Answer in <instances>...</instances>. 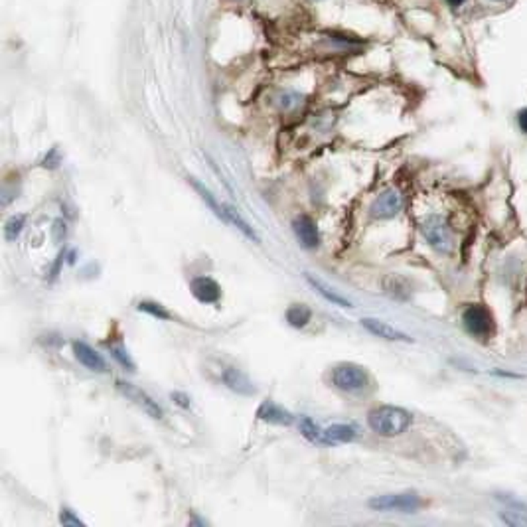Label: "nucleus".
<instances>
[{"mask_svg": "<svg viewBox=\"0 0 527 527\" xmlns=\"http://www.w3.org/2000/svg\"><path fill=\"white\" fill-rule=\"evenodd\" d=\"M446 2H448L451 6H454V9H456V6H462V4H464L466 0H446Z\"/></svg>", "mask_w": 527, "mask_h": 527, "instance_id": "29", "label": "nucleus"}, {"mask_svg": "<svg viewBox=\"0 0 527 527\" xmlns=\"http://www.w3.org/2000/svg\"><path fill=\"white\" fill-rule=\"evenodd\" d=\"M59 162H61V159H59L58 151L54 149V151H51L50 154L46 156V160H44V166H46V168H56Z\"/></svg>", "mask_w": 527, "mask_h": 527, "instance_id": "24", "label": "nucleus"}, {"mask_svg": "<svg viewBox=\"0 0 527 527\" xmlns=\"http://www.w3.org/2000/svg\"><path fill=\"white\" fill-rule=\"evenodd\" d=\"M117 389L121 393L125 395L129 401H133L136 407H141V409L152 418H162V409L159 407V403L152 399L151 395L143 391V389H139L136 385L133 383H126V381H117Z\"/></svg>", "mask_w": 527, "mask_h": 527, "instance_id": "7", "label": "nucleus"}, {"mask_svg": "<svg viewBox=\"0 0 527 527\" xmlns=\"http://www.w3.org/2000/svg\"><path fill=\"white\" fill-rule=\"evenodd\" d=\"M24 224H26L24 216H12V218L4 224V239H6V241H16L18 235L22 234V229H24Z\"/></svg>", "mask_w": 527, "mask_h": 527, "instance_id": "18", "label": "nucleus"}, {"mask_svg": "<svg viewBox=\"0 0 527 527\" xmlns=\"http://www.w3.org/2000/svg\"><path fill=\"white\" fill-rule=\"evenodd\" d=\"M306 283H308L320 296H324L328 302H332L334 306H340V308H351V302L342 296V294L338 293L336 288H332L330 285H326L324 281H320V278H314L312 275H306Z\"/></svg>", "mask_w": 527, "mask_h": 527, "instance_id": "15", "label": "nucleus"}, {"mask_svg": "<svg viewBox=\"0 0 527 527\" xmlns=\"http://www.w3.org/2000/svg\"><path fill=\"white\" fill-rule=\"evenodd\" d=\"M66 237V224L64 221H56L54 224V239L56 241H61Z\"/></svg>", "mask_w": 527, "mask_h": 527, "instance_id": "25", "label": "nucleus"}, {"mask_svg": "<svg viewBox=\"0 0 527 527\" xmlns=\"http://www.w3.org/2000/svg\"><path fill=\"white\" fill-rule=\"evenodd\" d=\"M369 428L381 436L403 435L413 425V415L403 407L381 405L368 413Z\"/></svg>", "mask_w": 527, "mask_h": 527, "instance_id": "1", "label": "nucleus"}, {"mask_svg": "<svg viewBox=\"0 0 527 527\" xmlns=\"http://www.w3.org/2000/svg\"><path fill=\"white\" fill-rule=\"evenodd\" d=\"M139 310H143L146 314H151L154 318L159 320H170V312H168L164 306H160L156 302H151V301H144V302H139Z\"/></svg>", "mask_w": 527, "mask_h": 527, "instance_id": "20", "label": "nucleus"}, {"mask_svg": "<svg viewBox=\"0 0 527 527\" xmlns=\"http://www.w3.org/2000/svg\"><path fill=\"white\" fill-rule=\"evenodd\" d=\"M423 506V500L415 492H403V494H385L369 500V508L377 511H403L413 513Z\"/></svg>", "mask_w": 527, "mask_h": 527, "instance_id": "4", "label": "nucleus"}, {"mask_svg": "<svg viewBox=\"0 0 527 527\" xmlns=\"http://www.w3.org/2000/svg\"><path fill=\"white\" fill-rule=\"evenodd\" d=\"M188 180H190V184L194 186V190L200 194L201 200L208 204V208L211 209V211H214L219 219H224V221L229 224V226L237 227V229H239V231H241L247 239H251V241H255V243H261V237L257 235V231H255V229H253V227L249 226V224H247V221H245V219H243L241 216L235 211V209H231L229 206H226V204H219V201L216 200V196L209 192L206 186L200 184L196 178H188Z\"/></svg>", "mask_w": 527, "mask_h": 527, "instance_id": "2", "label": "nucleus"}, {"mask_svg": "<svg viewBox=\"0 0 527 527\" xmlns=\"http://www.w3.org/2000/svg\"><path fill=\"white\" fill-rule=\"evenodd\" d=\"M59 521H61L64 526H84V521L77 518V516H74V511L69 510V508H64V510H61Z\"/></svg>", "mask_w": 527, "mask_h": 527, "instance_id": "23", "label": "nucleus"}, {"mask_svg": "<svg viewBox=\"0 0 527 527\" xmlns=\"http://www.w3.org/2000/svg\"><path fill=\"white\" fill-rule=\"evenodd\" d=\"M361 326L368 330L369 334L377 336V338H383L389 342H411V338L401 330H397L391 324H387L383 320L377 318H363L361 320Z\"/></svg>", "mask_w": 527, "mask_h": 527, "instance_id": "9", "label": "nucleus"}, {"mask_svg": "<svg viewBox=\"0 0 527 527\" xmlns=\"http://www.w3.org/2000/svg\"><path fill=\"white\" fill-rule=\"evenodd\" d=\"M74 353H76L79 363L85 366L87 369H91V371H105V360L101 358L97 351L93 350L91 346H87L84 342H76L74 343Z\"/></svg>", "mask_w": 527, "mask_h": 527, "instance_id": "13", "label": "nucleus"}, {"mask_svg": "<svg viewBox=\"0 0 527 527\" xmlns=\"http://www.w3.org/2000/svg\"><path fill=\"white\" fill-rule=\"evenodd\" d=\"M257 417L261 421H267V423H273V425H283V427H288L293 425L294 417L288 413L286 409H283L281 405H276L273 401H265L261 403V407L257 409Z\"/></svg>", "mask_w": 527, "mask_h": 527, "instance_id": "12", "label": "nucleus"}, {"mask_svg": "<svg viewBox=\"0 0 527 527\" xmlns=\"http://www.w3.org/2000/svg\"><path fill=\"white\" fill-rule=\"evenodd\" d=\"M496 2H500V0H496Z\"/></svg>", "mask_w": 527, "mask_h": 527, "instance_id": "30", "label": "nucleus"}, {"mask_svg": "<svg viewBox=\"0 0 527 527\" xmlns=\"http://www.w3.org/2000/svg\"><path fill=\"white\" fill-rule=\"evenodd\" d=\"M358 436V431L351 425H332V427L322 428V444H343L351 443Z\"/></svg>", "mask_w": 527, "mask_h": 527, "instance_id": "14", "label": "nucleus"}, {"mask_svg": "<svg viewBox=\"0 0 527 527\" xmlns=\"http://www.w3.org/2000/svg\"><path fill=\"white\" fill-rule=\"evenodd\" d=\"M332 385L342 389V391H348V393H356V391H361L369 385V376L366 369L358 366V363H338L334 369H332Z\"/></svg>", "mask_w": 527, "mask_h": 527, "instance_id": "3", "label": "nucleus"}, {"mask_svg": "<svg viewBox=\"0 0 527 527\" xmlns=\"http://www.w3.org/2000/svg\"><path fill=\"white\" fill-rule=\"evenodd\" d=\"M111 353H113V358H115V360H117L123 368H129L131 371H133L134 363H133V360L126 356L125 350H121V348H111Z\"/></svg>", "mask_w": 527, "mask_h": 527, "instance_id": "22", "label": "nucleus"}, {"mask_svg": "<svg viewBox=\"0 0 527 527\" xmlns=\"http://www.w3.org/2000/svg\"><path fill=\"white\" fill-rule=\"evenodd\" d=\"M423 235H425V239L427 243L436 249V251H448L451 249V243H452V237H451V231H448V226H446V221H444L441 216H428L425 219V224H423Z\"/></svg>", "mask_w": 527, "mask_h": 527, "instance_id": "6", "label": "nucleus"}, {"mask_svg": "<svg viewBox=\"0 0 527 527\" xmlns=\"http://www.w3.org/2000/svg\"><path fill=\"white\" fill-rule=\"evenodd\" d=\"M172 399H178V403L182 405V407H190V403H188V397L182 393H172Z\"/></svg>", "mask_w": 527, "mask_h": 527, "instance_id": "28", "label": "nucleus"}, {"mask_svg": "<svg viewBox=\"0 0 527 527\" xmlns=\"http://www.w3.org/2000/svg\"><path fill=\"white\" fill-rule=\"evenodd\" d=\"M301 433L306 436L308 441H312V443H320V438H322V428H320L310 417L301 418Z\"/></svg>", "mask_w": 527, "mask_h": 527, "instance_id": "19", "label": "nucleus"}, {"mask_svg": "<svg viewBox=\"0 0 527 527\" xmlns=\"http://www.w3.org/2000/svg\"><path fill=\"white\" fill-rule=\"evenodd\" d=\"M403 208V196L397 190H385L371 206V216L377 219L395 218Z\"/></svg>", "mask_w": 527, "mask_h": 527, "instance_id": "8", "label": "nucleus"}, {"mask_svg": "<svg viewBox=\"0 0 527 527\" xmlns=\"http://www.w3.org/2000/svg\"><path fill=\"white\" fill-rule=\"evenodd\" d=\"M462 324L468 330L470 334L476 338H490L494 332V320L490 316V312L480 306V304H472L464 310L462 314Z\"/></svg>", "mask_w": 527, "mask_h": 527, "instance_id": "5", "label": "nucleus"}, {"mask_svg": "<svg viewBox=\"0 0 527 527\" xmlns=\"http://www.w3.org/2000/svg\"><path fill=\"white\" fill-rule=\"evenodd\" d=\"M190 288H192V294L204 304H216V302L221 298V288L219 285L209 278V276H198L190 283Z\"/></svg>", "mask_w": 527, "mask_h": 527, "instance_id": "10", "label": "nucleus"}, {"mask_svg": "<svg viewBox=\"0 0 527 527\" xmlns=\"http://www.w3.org/2000/svg\"><path fill=\"white\" fill-rule=\"evenodd\" d=\"M298 101V95H283V99H281V105L283 107H291L293 103Z\"/></svg>", "mask_w": 527, "mask_h": 527, "instance_id": "27", "label": "nucleus"}, {"mask_svg": "<svg viewBox=\"0 0 527 527\" xmlns=\"http://www.w3.org/2000/svg\"><path fill=\"white\" fill-rule=\"evenodd\" d=\"M518 125L521 129V133L527 134V109H521L518 113Z\"/></svg>", "mask_w": 527, "mask_h": 527, "instance_id": "26", "label": "nucleus"}, {"mask_svg": "<svg viewBox=\"0 0 527 527\" xmlns=\"http://www.w3.org/2000/svg\"><path fill=\"white\" fill-rule=\"evenodd\" d=\"M293 229H294V234H296V237H298V241H301L302 247H306V249H314V247H318L320 234H318V227H316V224L312 221V218H308V216H301V218H296L293 224Z\"/></svg>", "mask_w": 527, "mask_h": 527, "instance_id": "11", "label": "nucleus"}, {"mask_svg": "<svg viewBox=\"0 0 527 527\" xmlns=\"http://www.w3.org/2000/svg\"><path fill=\"white\" fill-rule=\"evenodd\" d=\"M500 518H502L503 523H508V526H513V527L527 526V516L523 513V511H516V510L502 511V513H500Z\"/></svg>", "mask_w": 527, "mask_h": 527, "instance_id": "21", "label": "nucleus"}, {"mask_svg": "<svg viewBox=\"0 0 527 527\" xmlns=\"http://www.w3.org/2000/svg\"><path fill=\"white\" fill-rule=\"evenodd\" d=\"M224 381L229 389H234L237 393H243V395H251L255 393V387L253 383L249 381V377L241 373L237 368H227L224 371Z\"/></svg>", "mask_w": 527, "mask_h": 527, "instance_id": "16", "label": "nucleus"}, {"mask_svg": "<svg viewBox=\"0 0 527 527\" xmlns=\"http://www.w3.org/2000/svg\"><path fill=\"white\" fill-rule=\"evenodd\" d=\"M310 318H312V312L304 304H293L286 310V322L293 328H304L310 322Z\"/></svg>", "mask_w": 527, "mask_h": 527, "instance_id": "17", "label": "nucleus"}]
</instances>
